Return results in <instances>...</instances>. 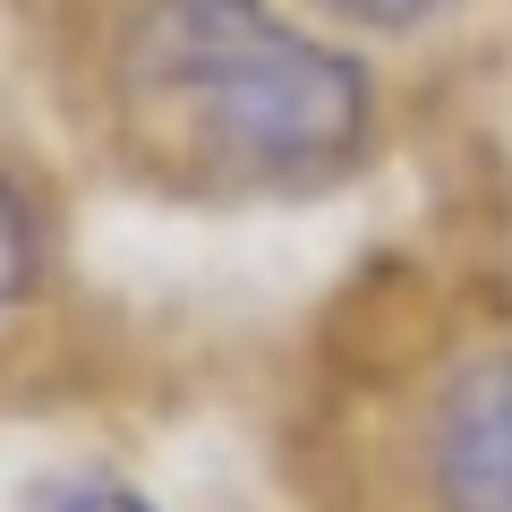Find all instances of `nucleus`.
<instances>
[{
	"mask_svg": "<svg viewBox=\"0 0 512 512\" xmlns=\"http://www.w3.org/2000/svg\"><path fill=\"white\" fill-rule=\"evenodd\" d=\"M120 111L137 146L180 171L291 188L367 146L376 94L342 43L274 0H146L120 35Z\"/></svg>",
	"mask_w": 512,
	"mask_h": 512,
	"instance_id": "1",
	"label": "nucleus"
},
{
	"mask_svg": "<svg viewBox=\"0 0 512 512\" xmlns=\"http://www.w3.org/2000/svg\"><path fill=\"white\" fill-rule=\"evenodd\" d=\"M427 470L444 512H512V359H478L444 384Z\"/></svg>",
	"mask_w": 512,
	"mask_h": 512,
	"instance_id": "2",
	"label": "nucleus"
},
{
	"mask_svg": "<svg viewBox=\"0 0 512 512\" xmlns=\"http://www.w3.org/2000/svg\"><path fill=\"white\" fill-rule=\"evenodd\" d=\"M333 26H367V35H410L444 9V0H316Z\"/></svg>",
	"mask_w": 512,
	"mask_h": 512,
	"instance_id": "5",
	"label": "nucleus"
},
{
	"mask_svg": "<svg viewBox=\"0 0 512 512\" xmlns=\"http://www.w3.org/2000/svg\"><path fill=\"white\" fill-rule=\"evenodd\" d=\"M26 282H35V214L18 205V188L0 180V316L26 299Z\"/></svg>",
	"mask_w": 512,
	"mask_h": 512,
	"instance_id": "4",
	"label": "nucleus"
},
{
	"mask_svg": "<svg viewBox=\"0 0 512 512\" xmlns=\"http://www.w3.org/2000/svg\"><path fill=\"white\" fill-rule=\"evenodd\" d=\"M18 512H154V504L128 487V478H103V470H60V478H43V487L26 495Z\"/></svg>",
	"mask_w": 512,
	"mask_h": 512,
	"instance_id": "3",
	"label": "nucleus"
}]
</instances>
